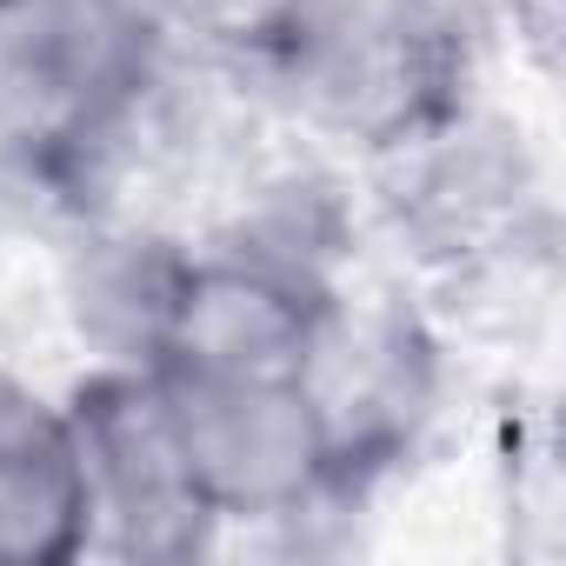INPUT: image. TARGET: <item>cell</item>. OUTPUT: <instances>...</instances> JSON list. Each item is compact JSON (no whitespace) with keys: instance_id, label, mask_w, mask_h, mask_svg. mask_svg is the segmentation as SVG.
<instances>
[{"instance_id":"1","label":"cell","mask_w":566,"mask_h":566,"mask_svg":"<svg viewBox=\"0 0 566 566\" xmlns=\"http://www.w3.org/2000/svg\"><path fill=\"white\" fill-rule=\"evenodd\" d=\"M260 74L307 127L407 154L460 120L473 41L447 0H301Z\"/></svg>"},{"instance_id":"2","label":"cell","mask_w":566,"mask_h":566,"mask_svg":"<svg viewBox=\"0 0 566 566\" xmlns=\"http://www.w3.org/2000/svg\"><path fill=\"white\" fill-rule=\"evenodd\" d=\"M147 0H0V140L74 160L127 127L160 74Z\"/></svg>"},{"instance_id":"3","label":"cell","mask_w":566,"mask_h":566,"mask_svg":"<svg viewBox=\"0 0 566 566\" xmlns=\"http://www.w3.org/2000/svg\"><path fill=\"white\" fill-rule=\"evenodd\" d=\"M160 387L180 460L213 520H287L340 486V460L307 380L233 387L160 374Z\"/></svg>"},{"instance_id":"4","label":"cell","mask_w":566,"mask_h":566,"mask_svg":"<svg viewBox=\"0 0 566 566\" xmlns=\"http://www.w3.org/2000/svg\"><path fill=\"white\" fill-rule=\"evenodd\" d=\"M87 480H94V546L120 559H193L213 539V513L180 460L167 387L154 367H94L67 394Z\"/></svg>"},{"instance_id":"5","label":"cell","mask_w":566,"mask_h":566,"mask_svg":"<svg viewBox=\"0 0 566 566\" xmlns=\"http://www.w3.org/2000/svg\"><path fill=\"white\" fill-rule=\"evenodd\" d=\"M334 294L321 266L280 247H233L193 253L187 294L154 374L167 380H233V387H280L307 380L321 334L334 321Z\"/></svg>"},{"instance_id":"6","label":"cell","mask_w":566,"mask_h":566,"mask_svg":"<svg viewBox=\"0 0 566 566\" xmlns=\"http://www.w3.org/2000/svg\"><path fill=\"white\" fill-rule=\"evenodd\" d=\"M94 546V480L74 413L0 374V566H67Z\"/></svg>"},{"instance_id":"7","label":"cell","mask_w":566,"mask_h":566,"mask_svg":"<svg viewBox=\"0 0 566 566\" xmlns=\"http://www.w3.org/2000/svg\"><path fill=\"white\" fill-rule=\"evenodd\" d=\"M193 253L167 233L120 227L81 240L67 260V321L94 367H160Z\"/></svg>"},{"instance_id":"8","label":"cell","mask_w":566,"mask_h":566,"mask_svg":"<svg viewBox=\"0 0 566 566\" xmlns=\"http://www.w3.org/2000/svg\"><path fill=\"white\" fill-rule=\"evenodd\" d=\"M160 28L193 34L200 48L240 61V67H266V54L280 48V34L294 28L301 0H147Z\"/></svg>"}]
</instances>
